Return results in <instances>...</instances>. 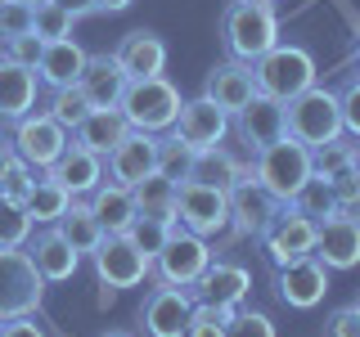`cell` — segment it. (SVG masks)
<instances>
[{"mask_svg":"<svg viewBox=\"0 0 360 337\" xmlns=\"http://www.w3.org/2000/svg\"><path fill=\"white\" fill-rule=\"evenodd\" d=\"M50 176L59 180V185H63L72 198H86V194H95V185L104 180V157L90 153V149H82V144L72 140V144L59 153V162L50 166Z\"/></svg>","mask_w":360,"mask_h":337,"instance_id":"obj_24","label":"cell"},{"mask_svg":"<svg viewBox=\"0 0 360 337\" xmlns=\"http://www.w3.org/2000/svg\"><path fill=\"white\" fill-rule=\"evenodd\" d=\"M99 337H135V333H122V329H112V333H99Z\"/></svg>","mask_w":360,"mask_h":337,"instance_id":"obj_53","label":"cell"},{"mask_svg":"<svg viewBox=\"0 0 360 337\" xmlns=\"http://www.w3.org/2000/svg\"><path fill=\"white\" fill-rule=\"evenodd\" d=\"M86 59H90V54H86L72 37H63V41H45L41 63H37V81H41V86H50V90L77 86V81H82Z\"/></svg>","mask_w":360,"mask_h":337,"instance_id":"obj_26","label":"cell"},{"mask_svg":"<svg viewBox=\"0 0 360 337\" xmlns=\"http://www.w3.org/2000/svg\"><path fill=\"white\" fill-rule=\"evenodd\" d=\"M329 189H333V202H352V198H360V176L347 166V171H338L329 180Z\"/></svg>","mask_w":360,"mask_h":337,"instance_id":"obj_47","label":"cell"},{"mask_svg":"<svg viewBox=\"0 0 360 337\" xmlns=\"http://www.w3.org/2000/svg\"><path fill=\"white\" fill-rule=\"evenodd\" d=\"M135 198V216H162V220H176V185L167 176H149L131 189Z\"/></svg>","mask_w":360,"mask_h":337,"instance_id":"obj_32","label":"cell"},{"mask_svg":"<svg viewBox=\"0 0 360 337\" xmlns=\"http://www.w3.org/2000/svg\"><path fill=\"white\" fill-rule=\"evenodd\" d=\"M284 121H288V135L307 149H320V144H333L342 140V108H338V90L315 81L311 90L292 95L284 104Z\"/></svg>","mask_w":360,"mask_h":337,"instance_id":"obj_2","label":"cell"},{"mask_svg":"<svg viewBox=\"0 0 360 337\" xmlns=\"http://www.w3.org/2000/svg\"><path fill=\"white\" fill-rule=\"evenodd\" d=\"M262 5H275V0H262Z\"/></svg>","mask_w":360,"mask_h":337,"instance_id":"obj_57","label":"cell"},{"mask_svg":"<svg viewBox=\"0 0 360 337\" xmlns=\"http://www.w3.org/2000/svg\"><path fill=\"white\" fill-rule=\"evenodd\" d=\"M72 14L68 9H59L54 0H41V5H32V32H37L41 41H63L72 37Z\"/></svg>","mask_w":360,"mask_h":337,"instance_id":"obj_37","label":"cell"},{"mask_svg":"<svg viewBox=\"0 0 360 337\" xmlns=\"http://www.w3.org/2000/svg\"><path fill=\"white\" fill-rule=\"evenodd\" d=\"M333 216H342V220H356V225H360V198H352V202H338V207H333Z\"/></svg>","mask_w":360,"mask_h":337,"instance_id":"obj_49","label":"cell"},{"mask_svg":"<svg viewBox=\"0 0 360 337\" xmlns=\"http://www.w3.org/2000/svg\"><path fill=\"white\" fill-rule=\"evenodd\" d=\"M45 301V279L22 247H0V319L37 315Z\"/></svg>","mask_w":360,"mask_h":337,"instance_id":"obj_6","label":"cell"},{"mask_svg":"<svg viewBox=\"0 0 360 337\" xmlns=\"http://www.w3.org/2000/svg\"><path fill=\"white\" fill-rule=\"evenodd\" d=\"M68 202H72V194H68L50 171H41L37 185H32V194L22 198V207H27V216L37 225H59V216L68 211Z\"/></svg>","mask_w":360,"mask_h":337,"instance_id":"obj_31","label":"cell"},{"mask_svg":"<svg viewBox=\"0 0 360 337\" xmlns=\"http://www.w3.org/2000/svg\"><path fill=\"white\" fill-rule=\"evenodd\" d=\"M37 67H22L0 54V121H18L37 108Z\"/></svg>","mask_w":360,"mask_h":337,"instance_id":"obj_23","label":"cell"},{"mask_svg":"<svg viewBox=\"0 0 360 337\" xmlns=\"http://www.w3.org/2000/svg\"><path fill=\"white\" fill-rule=\"evenodd\" d=\"M225 198H230V234H248V239H257V234L270 225V216L284 207V202L270 198L266 185L252 176V162H248L243 176L225 189Z\"/></svg>","mask_w":360,"mask_h":337,"instance_id":"obj_13","label":"cell"},{"mask_svg":"<svg viewBox=\"0 0 360 337\" xmlns=\"http://www.w3.org/2000/svg\"><path fill=\"white\" fill-rule=\"evenodd\" d=\"M54 230H59L63 239L77 247V256H90L99 243H104V225L95 220L90 202H82V198H72V202H68V211L59 216V225H54Z\"/></svg>","mask_w":360,"mask_h":337,"instance_id":"obj_29","label":"cell"},{"mask_svg":"<svg viewBox=\"0 0 360 337\" xmlns=\"http://www.w3.org/2000/svg\"><path fill=\"white\" fill-rule=\"evenodd\" d=\"M90 261H95V275L104 288H140L144 279L153 275V261L140 252V247L131 243V234H104V243L90 252Z\"/></svg>","mask_w":360,"mask_h":337,"instance_id":"obj_9","label":"cell"},{"mask_svg":"<svg viewBox=\"0 0 360 337\" xmlns=\"http://www.w3.org/2000/svg\"><path fill=\"white\" fill-rule=\"evenodd\" d=\"M153 171H158V135H149V131H127L104 153V180H117L127 189L149 180Z\"/></svg>","mask_w":360,"mask_h":337,"instance_id":"obj_14","label":"cell"},{"mask_svg":"<svg viewBox=\"0 0 360 337\" xmlns=\"http://www.w3.org/2000/svg\"><path fill=\"white\" fill-rule=\"evenodd\" d=\"M324 292H329V270L315 256H297V261L275 270V297L288 310H315L324 301Z\"/></svg>","mask_w":360,"mask_h":337,"instance_id":"obj_15","label":"cell"},{"mask_svg":"<svg viewBox=\"0 0 360 337\" xmlns=\"http://www.w3.org/2000/svg\"><path fill=\"white\" fill-rule=\"evenodd\" d=\"M324 337H360V310L356 306H338L324 319Z\"/></svg>","mask_w":360,"mask_h":337,"instance_id":"obj_45","label":"cell"},{"mask_svg":"<svg viewBox=\"0 0 360 337\" xmlns=\"http://www.w3.org/2000/svg\"><path fill=\"white\" fill-rule=\"evenodd\" d=\"M212 243L207 239H198V234H189V230H172V239L162 243V252L153 256V275H158V284H176V288H194L198 284V275L212 265Z\"/></svg>","mask_w":360,"mask_h":337,"instance_id":"obj_8","label":"cell"},{"mask_svg":"<svg viewBox=\"0 0 360 337\" xmlns=\"http://www.w3.org/2000/svg\"><path fill=\"white\" fill-rule=\"evenodd\" d=\"M252 176L266 185L270 198L292 202V198L302 194V185L315 176L311 171V149H307V144H297L292 135H284V140H275V144H266V149L252 153Z\"/></svg>","mask_w":360,"mask_h":337,"instance_id":"obj_4","label":"cell"},{"mask_svg":"<svg viewBox=\"0 0 360 337\" xmlns=\"http://www.w3.org/2000/svg\"><path fill=\"white\" fill-rule=\"evenodd\" d=\"M221 45L230 59L257 63L270 45H279V14L262 0H225L221 9Z\"/></svg>","mask_w":360,"mask_h":337,"instance_id":"obj_1","label":"cell"},{"mask_svg":"<svg viewBox=\"0 0 360 337\" xmlns=\"http://www.w3.org/2000/svg\"><path fill=\"white\" fill-rule=\"evenodd\" d=\"M22 252L32 256V265H37V275L45 284H68V279L82 270V256H77V247L63 239L54 225H45V230H32V239L22 243Z\"/></svg>","mask_w":360,"mask_h":337,"instance_id":"obj_18","label":"cell"},{"mask_svg":"<svg viewBox=\"0 0 360 337\" xmlns=\"http://www.w3.org/2000/svg\"><path fill=\"white\" fill-rule=\"evenodd\" d=\"M311 256L324 270H356L360 265V225L342 216H324L315 220V243Z\"/></svg>","mask_w":360,"mask_h":337,"instance_id":"obj_19","label":"cell"},{"mask_svg":"<svg viewBox=\"0 0 360 337\" xmlns=\"http://www.w3.org/2000/svg\"><path fill=\"white\" fill-rule=\"evenodd\" d=\"M0 337H50L37 315H14V319H0Z\"/></svg>","mask_w":360,"mask_h":337,"instance_id":"obj_46","label":"cell"},{"mask_svg":"<svg viewBox=\"0 0 360 337\" xmlns=\"http://www.w3.org/2000/svg\"><path fill=\"white\" fill-rule=\"evenodd\" d=\"M225 337H275V324H270V315L262 310H234L230 324H225Z\"/></svg>","mask_w":360,"mask_h":337,"instance_id":"obj_41","label":"cell"},{"mask_svg":"<svg viewBox=\"0 0 360 337\" xmlns=\"http://www.w3.org/2000/svg\"><path fill=\"white\" fill-rule=\"evenodd\" d=\"M112 59L122 63L127 81H140V77H162L167 72V41L158 32H127L112 50Z\"/></svg>","mask_w":360,"mask_h":337,"instance_id":"obj_22","label":"cell"},{"mask_svg":"<svg viewBox=\"0 0 360 337\" xmlns=\"http://www.w3.org/2000/svg\"><path fill=\"white\" fill-rule=\"evenodd\" d=\"M32 32V5H18V0H0V41L9 37H27Z\"/></svg>","mask_w":360,"mask_h":337,"instance_id":"obj_44","label":"cell"},{"mask_svg":"<svg viewBox=\"0 0 360 337\" xmlns=\"http://www.w3.org/2000/svg\"><path fill=\"white\" fill-rule=\"evenodd\" d=\"M189 292H194V301H207V306L239 310L248 301V292H252V275H248L239 261H217V256H212V265L198 275V284Z\"/></svg>","mask_w":360,"mask_h":337,"instance_id":"obj_20","label":"cell"},{"mask_svg":"<svg viewBox=\"0 0 360 337\" xmlns=\"http://www.w3.org/2000/svg\"><path fill=\"white\" fill-rule=\"evenodd\" d=\"M252 77H257V90L270 99H288L302 95V90H311L315 81H320V67H315V54L307 50V45H270V50L262 54V59L252 63Z\"/></svg>","mask_w":360,"mask_h":337,"instance_id":"obj_3","label":"cell"},{"mask_svg":"<svg viewBox=\"0 0 360 337\" xmlns=\"http://www.w3.org/2000/svg\"><path fill=\"white\" fill-rule=\"evenodd\" d=\"M41 50H45V41L37 37V32L0 41V54H5V59H14V63H22V67H37V63H41Z\"/></svg>","mask_w":360,"mask_h":337,"instance_id":"obj_43","label":"cell"},{"mask_svg":"<svg viewBox=\"0 0 360 337\" xmlns=\"http://www.w3.org/2000/svg\"><path fill=\"white\" fill-rule=\"evenodd\" d=\"M338 108H342V131L360 140V72L347 77L342 90H338Z\"/></svg>","mask_w":360,"mask_h":337,"instance_id":"obj_42","label":"cell"},{"mask_svg":"<svg viewBox=\"0 0 360 337\" xmlns=\"http://www.w3.org/2000/svg\"><path fill=\"white\" fill-rule=\"evenodd\" d=\"M90 211H95V220L104 225V234H127L131 220H135V198L127 185H117V180H99L95 194L86 198Z\"/></svg>","mask_w":360,"mask_h":337,"instance_id":"obj_27","label":"cell"},{"mask_svg":"<svg viewBox=\"0 0 360 337\" xmlns=\"http://www.w3.org/2000/svg\"><path fill=\"white\" fill-rule=\"evenodd\" d=\"M54 5L68 9L72 18H86V14H95V9H99V0H54Z\"/></svg>","mask_w":360,"mask_h":337,"instance_id":"obj_48","label":"cell"},{"mask_svg":"<svg viewBox=\"0 0 360 337\" xmlns=\"http://www.w3.org/2000/svg\"><path fill=\"white\" fill-rule=\"evenodd\" d=\"M234 131H239V140L248 144V149H266V144L284 140L288 135V121H284V99H270L257 90L248 104L234 112Z\"/></svg>","mask_w":360,"mask_h":337,"instance_id":"obj_17","label":"cell"},{"mask_svg":"<svg viewBox=\"0 0 360 337\" xmlns=\"http://www.w3.org/2000/svg\"><path fill=\"white\" fill-rule=\"evenodd\" d=\"M131 126H127V117H122V108H90L82 121H77V131H72V140L82 144V149H90V153H99L104 157L112 144L122 140Z\"/></svg>","mask_w":360,"mask_h":337,"instance_id":"obj_28","label":"cell"},{"mask_svg":"<svg viewBox=\"0 0 360 337\" xmlns=\"http://www.w3.org/2000/svg\"><path fill=\"white\" fill-rule=\"evenodd\" d=\"M352 306H356V310H360V297H356V301H352Z\"/></svg>","mask_w":360,"mask_h":337,"instance_id":"obj_56","label":"cell"},{"mask_svg":"<svg viewBox=\"0 0 360 337\" xmlns=\"http://www.w3.org/2000/svg\"><path fill=\"white\" fill-rule=\"evenodd\" d=\"M225 131H230V112L217 108L207 95L185 99L176 112V126H172V135L180 144H189V149H212V144L225 140Z\"/></svg>","mask_w":360,"mask_h":337,"instance_id":"obj_16","label":"cell"},{"mask_svg":"<svg viewBox=\"0 0 360 337\" xmlns=\"http://www.w3.org/2000/svg\"><path fill=\"white\" fill-rule=\"evenodd\" d=\"M352 166V144L347 140H333V144H320V149H311V171L333 180L338 171H347Z\"/></svg>","mask_w":360,"mask_h":337,"instance_id":"obj_40","label":"cell"},{"mask_svg":"<svg viewBox=\"0 0 360 337\" xmlns=\"http://www.w3.org/2000/svg\"><path fill=\"white\" fill-rule=\"evenodd\" d=\"M122 9H131V0H99V14H122Z\"/></svg>","mask_w":360,"mask_h":337,"instance_id":"obj_50","label":"cell"},{"mask_svg":"<svg viewBox=\"0 0 360 337\" xmlns=\"http://www.w3.org/2000/svg\"><path fill=\"white\" fill-rule=\"evenodd\" d=\"M189 315H194V292L176 284H158L144 292L140 306V333L144 337H185Z\"/></svg>","mask_w":360,"mask_h":337,"instance_id":"obj_12","label":"cell"},{"mask_svg":"<svg viewBox=\"0 0 360 337\" xmlns=\"http://www.w3.org/2000/svg\"><path fill=\"white\" fill-rule=\"evenodd\" d=\"M194 153L189 144H180L172 131H167V140H158V176H167L172 185H180V180H189V166H194Z\"/></svg>","mask_w":360,"mask_h":337,"instance_id":"obj_33","label":"cell"},{"mask_svg":"<svg viewBox=\"0 0 360 337\" xmlns=\"http://www.w3.org/2000/svg\"><path fill=\"white\" fill-rule=\"evenodd\" d=\"M9 135H14V153L27 166H37V171H50V166L59 162V153L72 144V131H63L50 112H27V117H18Z\"/></svg>","mask_w":360,"mask_h":337,"instance_id":"obj_11","label":"cell"},{"mask_svg":"<svg viewBox=\"0 0 360 337\" xmlns=\"http://www.w3.org/2000/svg\"><path fill=\"white\" fill-rule=\"evenodd\" d=\"M32 230H37V220L27 216V207L0 198V247H22L32 239Z\"/></svg>","mask_w":360,"mask_h":337,"instance_id":"obj_36","label":"cell"},{"mask_svg":"<svg viewBox=\"0 0 360 337\" xmlns=\"http://www.w3.org/2000/svg\"><path fill=\"white\" fill-rule=\"evenodd\" d=\"M37 166H27L18 153H9L5 162H0V198H9V202H22L32 194V185H37Z\"/></svg>","mask_w":360,"mask_h":337,"instance_id":"obj_34","label":"cell"},{"mask_svg":"<svg viewBox=\"0 0 360 337\" xmlns=\"http://www.w3.org/2000/svg\"><path fill=\"white\" fill-rule=\"evenodd\" d=\"M45 112H50L63 131H77V121L90 112V99L82 95V86H63V90H54V95H50V108H45Z\"/></svg>","mask_w":360,"mask_h":337,"instance_id":"obj_38","label":"cell"},{"mask_svg":"<svg viewBox=\"0 0 360 337\" xmlns=\"http://www.w3.org/2000/svg\"><path fill=\"white\" fill-rule=\"evenodd\" d=\"M176 225L198 239H217L230 230V198L225 189L212 185H194V180H180L176 185Z\"/></svg>","mask_w":360,"mask_h":337,"instance_id":"obj_7","label":"cell"},{"mask_svg":"<svg viewBox=\"0 0 360 337\" xmlns=\"http://www.w3.org/2000/svg\"><path fill=\"white\" fill-rule=\"evenodd\" d=\"M202 95L212 99L217 108H225L234 117L248 99L257 95V77H252V63H239V59H225L207 72V81H202Z\"/></svg>","mask_w":360,"mask_h":337,"instance_id":"obj_21","label":"cell"},{"mask_svg":"<svg viewBox=\"0 0 360 337\" xmlns=\"http://www.w3.org/2000/svg\"><path fill=\"white\" fill-rule=\"evenodd\" d=\"M82 95L90 99V108H117L122 104V90H127V72L112 54H90L82 67Z\"/></svg>","mask_w":360,"mask_h":337,"instance_id":"obj_25","label":"cell"},{"mask_svg":"<svg viewBox=\"0 0 360 337\" xmlns=\"http://www.w3.org/2000/svg\"><path fill=\"white\" fill-rule=\"evenodd\" d=\"M257 243H262V252H266V261L270 265H288V261H297V256H311V243H315V220L311 216H302L292 202H284V207L270 216V225L262 234H257Z\"/></svg>","mask_w":360,"mask_h":337,"instance_id":"obj_10","label":"cell"},{"mask_svg":"<svg viewBox=\"0 0 360 337\" xmlns=\"http://www.w3.org/2000/svg\"><path fill=\"white\" fill-rule=\"evenodd\" d=\"M172 230H176V220H162V216H135L127 234H131V243L153 261V256L162 252V243L172 239Z\"/></svg>","mask_w":360,"mask_h":337,"instance_id":"obj_35","label":"cell"},{"mask_svg":"<svg viewBox=\"0 0 360 337\" xmlns=\"http://www.w3.org/2000/svg\"><path fill=\"white\" fill-rule=\"evenodd\" d=\"M180 90L167 81V77H140V81H127L122 90V117H127L131 131H149L162 135L176 126V112H180Z\"/></svg>","mask_w":360,"mask_h":337,"instance_id":"obj_5","label":"cell"},{"mask_svg":"<svg viewBox=\"0 0 360 337\" xmlns=\"http://www.w3.org/2000/svg\"><path fill=\"white\" fill-rule=\"evenodd\" d=\"M352 171L360 176V140H352Z\"/></svg>","mask_w":360,"mask_h":337,"instance_id":"obj_52","label":"cell"},{"mask_svg":"<svg viewBox=\"0 0 360 337\" xmlns=\"http://www.w3.org/2000/svg\"><path fill=\"white\" fill-rule=\"evenodd\" d=\"M18 5H41V0H18Z\"/></svg>","mask_w":360,"mask_h":337,"instance_id":"obj_55","label":"cell"},{"mask_svg":"<svg viewBox=\"0 0 360 337\" xmlns=\"http://www.w3.org/2000/svg\"><path fill=\"white\" fill-rule=\"evenodd\" d=\"M9 153H14V135H9L5 126H0V162H5Z\"/></svg>","mask_w":360,"mask_h":337,"instance_id":"obj_51","label":"cell"},{"mask_svg":"<svg viewBox=\"0 0 360 337\" xmlns=\"http://www.w3.org/2000/svg\"><path fill=\"white\" fill-rule=\"evenodd\" d=\"M239 176H243V162L230 149H221V144L198 149L194 153V166H189V180H194V185H212V189H230Z\"/></svg>","mask_w":360,"mask_h":337,"instance_id":"obj_30","label":"cell"},{"mask_svg":"<svg viewBox=\"0 0 360 337\" xmlns=\"http://www.w3.org/2000/svg\"><path fill=\"white\" fill-rule=\"evenodd\" d=\"M292 207L302 211V216H311V220H324V216H333V189H329V180L324 176H311L307 185H302V194L292 198Z\"/></svg>","mask_w":360,"mask_h":337,"instance_id":"obj_39","label":"cell"},{"mask_svg":"<svg viewBox=\"0 0 360 337\" xmlns=\"http://www.w3.org/2000/svg\"><path fill=\"white\" fill-rule=\"evenodd\" d=\"M356 72H360V37H356Z\"/></svg>","mask_w":360,"mask_h":337,"instance_id":"obj_54","label":"cell"}]
</instances>
